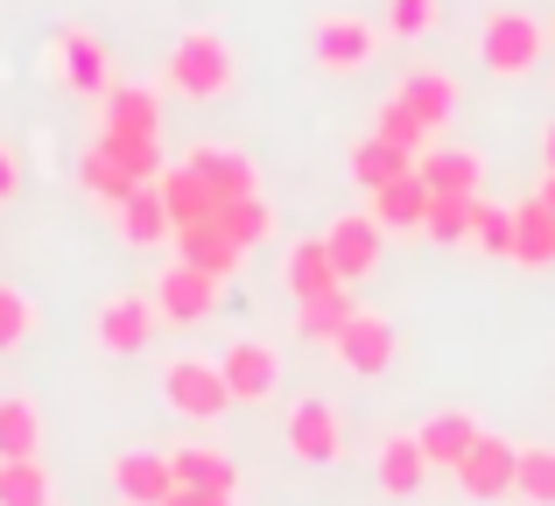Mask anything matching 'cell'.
<instances>
[{
  "mask_svg": "<svg viewBox=\"0 0 555 506\" xmlns=\"http://www.w3.org/2000/svg\"><path fill=\"white\" fill-rule=\"evenodd\" d=\"M169 471H177V485H190V493L240 499V465H232L218 443H169Z\"/></svg>",
  "mask_w": 555,
  "mask_h": 506,
  "instance_id": "obj_16",
  "label": "cell"
},
{
  "mask_svg": "<svg viewBox=\"0 0 555 506\" xmlns=\"http://www.w3.org/2000/svg\"><path fill=\"white\" fill-rule=\"evenodd\" d=\"M514 260L520 268H555V219L542 205H514Z\"/></svg>",
  "mask_w": 555,
  "mask_h": 506,
  "instance_id": "obj_30",
  "label": "cell"
},
{
  "mask_svg": "<svg viewBox=\"0 0 555 506\" xmlns=\"http://www.w3.org/2000/svg\"><path fill=\"white\" fill-rule=\"evenodd\" d=\"M163 401L183 415V423H218V415L232 408L218 359H169L163 366Z\"/></svg>",
  "mask_w": 555,
  "mask_h": 506,
  "instance_id": "obj_4",
  "label": "cell"
},
{
  "mask_svg": "<svg viewBox=\"0 0 555 506\" xmlns=\"http://www.w3.org/2000/svg\"><path fill=\"white\" fill-rule=\"evenodd\" d=\"M422 239H436V247H472V197H429Z\"/></svg>",
  "mask_w": 555,
  "mask_h": 506,
  "instance_id": "obj_36",
  "label": "cell"
},
{
  "mask_svg": "<svg viewBox=\"0 0 555 506\" xmlns=\"http://www.w3.org/2000/svg\"><path fill=\"white\" fill-rule=\"evenodd\" d=\"M514 499L520 506H555V443H520Z\"/></svg>",
  "mask_w": 555,
  "mask_h": 506,
  "instance_id": "obj_35",
  "label": "cell"
},
{
  "mask_svg": "<svg viewBox=\"0 0 555 506\" xmlns=\"http://www.w3.org/2000/svg\"><path fill=\"white\" fill-rule=\"evenodd\" d=\"M542 169H555V120H548V134H542Z\"/></svg>",
  "mask_w": 555,
  "mask_h": 506,
  "instance_id": "obj_43",
  "label": "cell"
},
{
  "mask_svg": "<svg viewBox=\"0 0 555 506\" xmlns=\"http://www.w3.org/2000/svg\"><path fill=\"white\" fill-rule=\"evenodd\" d=\"M282 443H288L296 465H338L345 457V415L331 408L324 394H302L296 408H288V423H282Z\"/></svg>",
  "mask_w": 555,
  "mask_h": 506,
  "instance_id": "obj_5",
  "label": "cell"
},
{
  "mask_svg": "<svg viewBox=\"0 0 555 506\" xmlns=\"http://www.w3.org/2000/svg\"><path fill=\"white\" fill-rule=\"evenodd\" d=\"M78 183H85V197H99V205H127V191H141V183L127 177V169L113 163V155L99 148V141L78 155Z\"/></svg>",
  "mask_w": 555,
  "mask_h": 506,
  "instance_id": "obj_34",
  "label": "cell"
},
{
  "mask_svg": "<svg viewBox=\"0 0 555 506\" xmlns=\"http://www.w3.org/2000/svg\"><path fill=\"white\" fill-rule=\"evenodd\" d=\"M345 169H352V183H359V191H379V183H393V177H408V169H415V155H401V148H387V141H379V134H366V141H359V148H352V163H345Z\"/></svg>",
  "mask_w": 555,
  "mask_h": 506,
  "instance_id": "obj_31",
  "label": "cell"
},
{
  "mask_svg": "<svg viewBox=\"0 0 555 506\" xmlns=\"http://www.w3.org/2000/svg\"><path fill=\"white\" fill-rule=\"evenodd\" d=\"M50 465L42 457H0V506H50Z\"/></svg>",
  "mask_w": 555,
  "mask_h": 506,
  "instance_id": "obj_29",
  "label": "cell"
},
{
  "mask_svg": "<svg viewBox=\"0 0 555 506\" xmlns=\"http://www.w3.org/2000/svg\"><path fill=\"white\" fill-rule=\"evenodd\" d=\"M366 211H373V225H379V233H387V239H393V233H401V239L415 233V239H422V219H429V183H422L415 169H408V177L379 183Z\"/></svg>",
  "mask_w": 555,
  "mask_h": 506,
  "instance_id": "obj_18",
  "label": "cell"
},
{
  "mask_svg": "<svg viewBox=\"0 0 555 506\" xmlns=\"http://www.w3.org/2000/svg\"><path fill=\"white\" fill-rule=\"evenodd\" d=\"M99 127L106 134H163V99L149 85H113L99 99Z\"/></svg>",
  "mask_w": 555,
  "mask_h": 506,
  "instance_id": "obj_22",
  "label": "cell"
},
{
  "mask_svg": "<svg viewBox=\"0 0 555 506\" xmlns=\"http://www.w3.org/2000/svg\"><path fill=\"white\" fill-rule=\"evenodd\" d=\"M28 338H36V302H28L22 288H8V282H0V359H8V352H22Z\"/></svg>",
  "mask_w": 555,
  "mask_h": 506,
  "instance_id": "obj_38",
  "label": "cell"
},
{
  "mask_svg": "<svg viewBox=\"0 0 555 506\" xmlns=\"http://www.w3.org/2000/svg\"><path fill=\"white\" fill-rule=\"evenodd\" d=\"M42 451V408L28 394H0V457H36Z\"/></svg>",
  "mask_w": 555,
  "mask_h": 506,
  "instance_id": "obj_28",
  "label": "cell"
},
{
  "mask_svg": "<svg viewBox=\"0 0 555 506\" xmlns=\"http://www.w3.org/2000/svg\"><path fill=\"white\" fill-rule=\"evenodd\" d=\"M218 225H225V233L254 254V247H268V239H274V205L260 191L254 197H232V205H218Z\"/></svg>",
  "mask_w": 555,
  "mask_h": 506,
  "instance_id": "obj_33",
  "label": "cell"
},
{
  "mask_svg": "<svg viewBox=\"0 0 555 506\" xmlns=\"http://www.w3.org/2000/svg\"><path fill=\"white\" fill-rule=\"evenodd\" d=\"M478 437H486V429H478L472 408H436V415L415 423V443H422V457H429V471H457Z\"/></svg>",
  "mask_w": 555,
  "mask_h": 506,
  "instance_id": "obj_14",
  "label": "cell"
},
{
  "mask_svg": "<svg viewBox=\"0 0 555 506\" xmlns=\"http://www.w3.org/2000/svg\"><path fill=\"white\" fill-rule=\"evenodd\" d=\"M218 296H225V282H211V274L190 268V260H169V268L155 274V310H163V324H204V316L218 310Z\"/></svg>",
  "mask_w": 555,
  "mask_h": 506,
  "instance_id": "obj_10",
  "label": "cell"
},
{
  "mask_svg": "<svg viewBox=\"0 0 555 506\" xmlns=\"http://www.w3.org/2000/svg\"><path fill=\"white\" fill-rule=\"evenodd\" d=\"M282 282H288V296H296V302L338 296V288H345V274H338V260H331L324 233H317V239H296V247H288V268H282Z\"/></svg>",
  "mask_w": 555,
  "mask_h": 506,
  "instance_id": "obj_20",
  "label": "cell"
},
{
  "mask_svg": "<svg viewBox=\"0 0 555 506\" xmlns=\"http://www.w3.org/2000/svg\"><path fill=\"white\" fill-rule=\"evenodd\" d=\"M436 0H387V36H401V42H422L436 28Z\"/></svg>",
  "mask_w": 555,
  "mask_h": 506,
  "instance_id": "obj_39",
  "label": "cell"
},
{
  "mask_svg": "<svg viewBox=\"0 0 555 506\" xmlns=\"http://www.w3.org/2000/svg\"><path fill=\"white\" fill-rule=\"evenodd\" d=\"M324 247H331V260H338L345 288H352V282H366V274L379 268V254H387V233L373 225V211H345V219L324 225Z\"/></svg>",
  "mask_w": 555,
  "mask_h": 506,
  "instance_id": "obj_12",
  "label": "cell"
},
{
  "mask_svg": "<svg viewBox=\"0 0 555 506\" xmlns=\"http://www.w3.org/2000/svg\"><path fill=\"white\" fill-rule=\"evenodd\" d=\"M22 191V163H14V148H0V197Z\"/></svg>",
  "mask_w": 555,
  "mask_h": 506,
  "instance_id": "obj_41",
  "label": "cell"
},
{
  "mask_svg": "<svg viewBox=\"0 0 555 506\" xmlns=\"http://www.w3.org/2000/svg\"><path fill=\"white\" fill-rule=\"evenodd\" d=\"M542 50H548L542 22L520 14V8H492L486 22H478V64H486L492 78H528V70L542 64Z\"/></svg>",
  "mask_w": 555,
  "mask_h": 506,
  "instance_id": "obj_2",
  "label": "cell"
},
{
  "mask_svg": "<svg viewBox=\"0 0 555 506\" xmlns=\"http://www.w3.org/2000/svg\"><path fill=\"white\" fill-rule=\"evenodd\" d=\"M415 177L429 183V197H478V183H486V163H478L472 148H429L415 163Z\"/></svg>",
  "mask_w": 555,
  "mask_h": 506,
  "instance_id": "obj_23",
  "label": "cell"
},
{
  "mask_svg": "<svg viewBox=\"0 0 555 506\" xmlns=\"http://www.w3.org/2000/svg\"><path fill=\"white\" fill-rule=\"evenodd\" d=\"M163 506H232V499H225V493H190V485H177Z\"/></svg>",
  "mask_w": 555,
  "mask_h": 506,
  "instance_id": "obj_40",
  "label": "cell"
},
{
  "mask_svg": "<svg viewBox=\"0 0 555 506\" xmlns=\"http://www.w3.org/2000/svg\"><path fill=\"white\" fill-rule=\"evenodd\" d=\"M218 373H225V394L240 401V408H260V401H274V387H282V352H274L268 338H232L225 359H218Z\"/></svg>",
  "mask_w": 555,
  "mask_h": 506,
  "instance_id": "obj_8",
  "label": "cell"
},
{
  "mask_svg": "<svg viewBox=\"0 0 555 506\" xmlns=\"http://www.w3.org/2000/svg\"><path fill=\"white\" fill-rule=\"evenodd\" d=\"M99 148H106L134 183H155V177L169 169V163H163V134H106V127H99Z\"/></svg>",
  "mask_w": 555,
  "mask_h": 506,
  "instance_id": "obj_32",
  "label": "cell"
},
{
  "mask_svg": "<svg viewBox=\"0 0 555 506\" xmlns=\"http://www.w3.org/2000/svg\"><path fill=\"white\" fill-rule=\"evenodd\" d=\"M472 247L514 260V211H506V205H486V197H472Z\"/></svg>",
  "mask_w": 555,
  "mask_h": 506,
  "instance_id": "obj_37",
  "label": "cell"
},
{
  "mask_svg": "<svg viewBox=\"0 0 555 506\" xmlns=\"http://www.w3.org/2000/svg\"><path fill=\"white\" fill-rule=\"evenodd\" d=\"M514 471H520V443L514 437H478L472 457H464L450 479H457V493L472 506H500V499H514Z\"/></svg>",
  "mask_w": 555,
  "mask_h": 506,
  "instance_id": "obj_6",
  "label": "cell"
},
{
  "mask_svg": "<svg viewBox=\"0 0 555 506\" xmlns=\"http://www.w3.org/2000/svg\"><path fill=\"white\" fill-rule=\"evenodd\" d=\"M155 324H163V310H155V296H141V288H113L106 302H99L92 316V345L113 359H134L155 345Z\"/></svg>",
  "mask_w": 555,
  "mask_h": 506,
  "instance_id": "obj_3",
  "label": "cell"
},
{
  "mask_svg": "<svg viewBox=\"0 0 555 506\" xmlns=\"http://www.w3.org/2000/svg\"><path fill=\"white\" fill-rule=\"evenodd\" d=\"M169 247H177V260L204 268L211 282H232V274H240V260H246V247H240V239H232L218 219H204V225H177V239H169Z\"/></svg>",
  "mask_w": 555,
  "mask_h": 506,
  "instance_id": "obj_17",
  "label": "cell"
},
{
  "mask_svg": "<svg viewBox=\"0 0 555 506\" xmlns=\"http://www.w3.org/2000/svg\"><path fill=\"white\" fill-rule=\"evenodd\" d=\"M352 288H338V296H317V302H296V338L302 345H338V330L352 324Z\"/></svg>",
  "mask_w": 555,
  "mask_h": 506,
  "instance_id": "obj_27",
  "label": "cell"
},
{
  "mask_svg": "<svg viewBox=\"0 0 555 506\" xmlns=\"http://www.w3.org/2000/svg\"><path fill=\"white\" fill-rule=\"evenodd\" d=\"M113 493H120L127 506H163L169 493H177V471H169V451H120L106 465Z\"/></svg>",
  "mask_w": 555,
  "mask_h": 506,
  "instance_id": "obj_15",
  "label": "cell"
},
{
  "mask_svg": "<svg viewBox=\"0 0 555 506\" xmlns=\"http://www.w3.org/2000/svg\"><path fill=\"white\" fill-rule=\"evenodd\" d=\"M155 191H163V205H169V219L177 225H204V219H218V197L204 191V177L190 163H169L163 177H155Z\"/></svg>",
  "mask_w": 555,
  "mask_h": 506,
  "instance_id": "obj_24",
  "label": "cell"
},
{
  "mask_svg": "<svg viewBox=\"0 0 555 506\" xmlns=\"http://www.w3.org/2000/svg\"><path fill=\"white\" fill-rule=\"evenodd\" d=\"M534 205H542L548 219H555V169H542V191H534Z\"/></svg>",
  "mask_w": 555,
  "mask_h": 506,
  "instance_id": "obj_42",
  "label": "cell"
},
{
  "mask_svg": "<svg viewBox=\"0 0 555 506\" xmlns=\"http://www.w3.org/2000/svg\"><path fill=\"white\" fill-rule=\"evenodd\" d=\"M379 50V28L366 14H317L310 22V56L324 70H338V78H352V70H366Z\"/></svg>",
  "mask_w": 555,
  "mask_h": 506,
  "instance_id": "obj_7",
  "label": "cell"
},
{
  "mask_svg": "<svg viewBox=\"0 0 555 506\" xmlns=\"http://www.w3.org/2000/svg\"><path fill=\"white\" fill-rule=\"evenodd\" d=\"M393 352H401V338H393V324L379 310H352V324L331 345V359H338L345 373H359V380H379V373L393 366Z\"/></svg>",
  "mask_w": 555,
  "mask_h": 506,
  "instance_id": "obj_9",
  "label": "cell"
},
{
  "mask_svg": "<svg viewBox=\"0 0 555 506\" xmlns=\"http://www.w3.org/2000/svg\"><path fill=\"white\" fill-rule=\"evenodd\" d=\"M183 163L204 177V191H211L218 205H232V197H254V191H260L254 155H246V148H225V141H197V148H190Z\"/></svg>",
  "mask_w": 555,
  "mask_h": 506,
  "instance_id": "obj_13",
  "label": "cell"
},
{
  "mask_svg": "<svg viewBox=\"0 0 555 506\" xmlns=\"http://www.w3.org/2000/svg\"><path fill=\"white\" fill-rule=\"evenodd\" d=\"M50 56H56V78H64L70 92H85V99L113 92V56H106V42H99L92 28H56Z\"/></svg>",
  "mask_w": 555,
  "mask_h": 506,
  "instance_id": "obj_11",
  "label": "cell"
},
{
  "mask_svg": "<svg viewBox=\"0 0 555 506\" xmlns=\"http://www.w3.org/2000/svg\"><path fill=\"white\" fill-rule=\"evenodd\" d=\"M373 485L387 499H415L422 485H429V457H422V443H415V429L408 437H387L373 451Z\"/></svg>",
  "mask_w": 555,
  "mask_h": 506,
  "instance_id": "obj_19",
  "label": "cell"
},
{
  "mask_svg": "<svg viewBox=\"0 0 555 506\" xmlns=\"http://www.w3.org/2000/svg\"><path fill=\"white\" fill-rule=\"evenodd\" d=\"M113 225H120L127 247H163V239H177V219H169V205H163L155 183L127 191V205H113Z\"/></svg>",
  "mask_w": 555,
  "mask_h": 506,
  "instance_id": "obj_21",
  "label": "cell"
},
{
  "mask_svg": "<svg viewBox=\"0 0 555 506\" xmlns=\"http://www.w3.org/2000/svg\"><path fill=\"white\" fill-rule=\"evenodd\" d=\"M232 78H240V56L218 28H183L177 50H169V92L183 99H225Z\"/></svg>",
  "mask_w": 555,
  "mask_h": 506,
  "instance_id": "obj_1",
  "label": "cell"
},
{
  "mask_svg": "<svg viewBox=\"0 0 555 506\" xmlns=\"http://www.w3.org/2000/svg\"><path fill=\"white\" fill-rule=\"evenodd\" d=\"M373 134H379V141H387V148H401V155H415V163H422V155H429V148H436V127H422V113H415V106H408V99H387V106H379V113H373Z\"/></svg>",
  "mask_w": 555,
  "mask_h": 506,
  "instance_id": "obj_26",
  "label": "cell"
},
{
  "mask_svg": "<svg viewBox=\"0 0 555 506\" xmlns=\"http://www.w3.org/2000/svg\"><path fill=\"white\" fill-rule=\"evenodd\" d=\"M393 99H408V106L422 113V127L443 134V120L457 113V78H450V70H408V78L393 85Z\"/></svg>",
  "mask_w": 555,
  "mask_h": 506,
  "instance_id": "obj_25",
  "label": "cell"
}]
</instances>
